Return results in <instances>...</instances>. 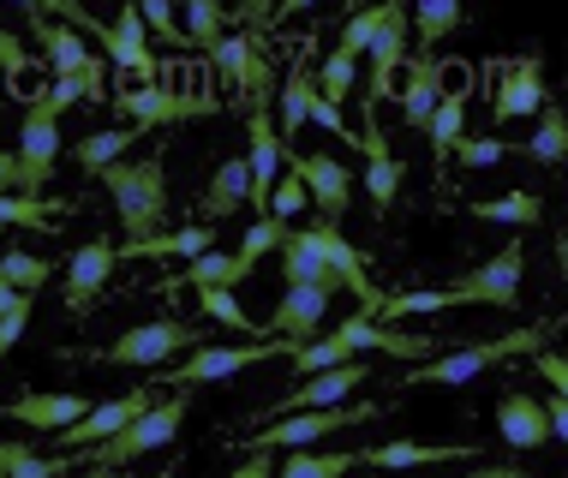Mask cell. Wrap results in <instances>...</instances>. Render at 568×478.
I'll return each mask as SVG.
<instances>
[{
  "instance_id": "1",
  "label": "cell",
  "mask_w": 568,
  "mask_h": 478,
  "mask_svg": "<svg viewBox=\"0 0 568 478\" xmlns=\"http://www.w3.org/2000/svg\"><path fill=\"white\" fill-rule=\"evenodd\" d=\"M353 353H389V359L425 365V359H437V335H407V329H389V323L353 312L335 335H324V342H305V347L294 353V377L335 372V365L353 359Z\"/></svg>"
},
{
  "instance_id": "2",
  "label": "cell",
  "mask_w": 568,
  "mask_h": 478,
  "mask_svg": "<svg viewBox=\"0 0 568 478\" xmlns=\"http://www.w3.org/2000/svg\"><path fill=\"white\" fill-rule=\"evenodd\" d=\"M102 192L114 197L120 227H126V245L162 234V222H168V167H162V150H150L144 162L102 167Z\"/></svg>"
},
{
  "instance_id": "3",
  "label": "cell",
  "mask_w": 568,
  "mask_h": 478,
  "mask_svg": "<svg viewBox=\"0 0 568 478\" xmlns=\"http://www.w3.org/2000/svg\"><path fill=\"white\" fill-rule=\"evenodd\" d=\"M180 425H186V395H168V400H150L138 419L120 430V437L97 443V449H79L72 455V467H90V472H114V467H132V460H144L150 449H168V443L180 437Z\"/></svg>"
},
{
  "instance_id": "4",
  "label": "cell",
  "mask_w": 568,
  "mask_h": 478,
  "mask_svg": "<svg viewBox=\"0 0 568 478\" xmlns=\"http://www.w3.org/2000/svg\"><path fill=\"white\" fill-rule=\"evenodd\" d=\"M539 342H545V329H509V335H490V342H473V347H460V353H437V359L413 365V372H407L402 383H443V389H455V383H473V377L497 372V365L520 359V353H539Z\"/></svg>"
},
{
  "instance_id": "5",
  "label": "cell",
  "mask_w": 568,
  "mask_h": 478,
  "mask_svg": "<svg viewBox=\"0 0 568 478\" xmlns=\"http://www.w3.org/2000/svg\"><path fill=\"white\" fill-rule=\"evenodd\" d=\"M19 197H49L42 186L54 180V162H60V108L49 102V90L24 102V120H19Z\"/></svg>"
},
{
  "instance_id": "6",
  "label": "cell",
  "mask_w": 568,
  "mask_h": 478,
  "mask_svg": "<svg viewBox=\"0 0 568 478\" xmlns=\"http://www.w3.org/2000/svg\"><path fill=\"white\" fill-rule=\"evenodd\" d=\"M197 342H204V335H197L192 323L156 317V323H138V329L114 335V342L97 347L90 359H102V365H138V372H162L174 353H197Z\"/></svg>"
},
{
  "instance_id": "7",
  "label": "cell",
  "mask_w": 568,
  "mask_h": 478,
  "mask_svg": "<svg viewBox=\"0 0 568 478\" xmlns=\"http://www.w3.org/2000/svg\"><path fill=\"white\" fill-rule=\"evenodd\" d=\"M54 19L90 30V37H97V49L109 54V60H120V67L138 72L144 84H156V54H150V37H144V19H138V7H126L114 24H102V19H90V12L67 7V0H54Z\"/></svg>"
},
{
  "instance_id": "8",
  "label": "cell",
  "mask_w": 568,
  "mask_h": 478,
  "mask_svg": "<svg viewBox=\"0 0 568 478\" xmlns=\"http://www.w3.org/2000/svg\"><path fill=\"white\" fill-rule=\"evenodd\" d=\"M377 407L372 400H347V407H324V413H287V419H270V430H252L245 449H312L317 437L329 430H347V425H372Z\"/></svg>"
},
{
  "instance_id": "9",
  "label": "cell",
  "mask_w": 568,
  "mask_h": 478,
  "mask_svg": "<svg viewBox=\"0 0 568 478\" xmlns=\"http://www.w3.org/2000/svg\"><path fill=\"white\" fill-rule=\"evenodd\" d=\"M300 342H245V347H197L186 365L162 372V383L174 389H197V383H216V377H234L245 365H270V359H294Z\"/></svg>"
},
{
  "instance_id": "10",
  "label": "cell",
  "mask_w": 568,
  "mask_h": 478,
  "mask_svg": "<svg viewBox=\"0 0 568 478\" xmlns=\"http://www.w3.org/2000/svg\"><path fill=\"white\" fill-rule=\"evenodd\" d=\"M120 114H126V126L144 138L156 126H180V120L192 114H216V96H180V90H162V84H138V90H120V96H109Z\"/></svg>"
},
{
  "instance_id": "11",
  "label": "cell",
  "mask_w": 568,
  "mask_h": 478,
  "mask_svg": "<svg viewBox=\"0 0 568 478\" xmlns=\"http://www.w3.org/2000/svg\"><path fill=\"white\" fill-rule=\"evenodd\" d=\"M449 293L460 305H497V312H515V305H520V240H509L490 264L455 275Z\"/></svg>"
},
{
  "instance_id": "12",
  "label": "cell",
  "mask_w": 568,
  "mask_h": 478,
  "mask_svg": "<svg viewBox=\"0 0 568 478\" xmlns=\"http://www.w3.org/2000/svg\"><path fill=\"white\" fill-rule=\"evenodd\" d=\"M407 7H389V24L377 30V42L365 54H372V79H365V126H377V102L395 96V79H402L407 67Z\"/></svg>"
},
{
  "instance_id": "13",
  "label": "cell",
  "mask_w": 568,
  "mask_h": 478,
  "mask_svg": "<svg viewBox=\"0 0 568 478\" xmlns=\"http://www.w3.org/2000/svg\"><path fill=\"white\" fill-rule=\"evenodd\" d=\"M359 383H372V365H359V359H347V365H335V372H317V377H305L300 389H287L275 407L264 413V419H287V413H324V407H347V395L359 389Z\"/></svg>"
},
{
  "instance_id": "14",
  "label": "cell",
  "mask_w": 568,
  "mask_h": 478,
  "mask_svg": "<svg viewBox=\"0 0 568 478\" xmlns=\"http://www.w3.org/2000/svg\"><path fill=\"white\" fill-rule=\"evenodd\" d=\"M305 240H312V245H317V257H324V264L335 269L342 293H353V299H359V312H365V317H377L383 287H372V275H365V257L342 240V227H335V222H312V227H305Z\"/></svg>"
},
{
  "instance_id": "15",
  "label": "cell",
  "mask_w": 568,
  "mask_h": 478,
  "mask_svg": "<svg viewBox=\"0 0 568 478\" xmlns=\"http://www.w3.org/2000/svg\"><path fill=\"white\" fill-rule=\"evenodd\" d=\"M245 167H252L245 204L270 210V192H275V180H282V167H287V144L275 138V120L264 114V108H252V120H245Z\"/></svg>"
},
{
  "instance_id": "16",
  "label": "cell",
  "mask_w": 568,
  "mask_h": 478,
  "mask_svg": "<svg viewBox=\"0 0 568 478\" xmlns=\"http://www.w3.org/2000/svg\"><path fill=\"white\" fill-rule=\"evenodd\" d=\"M287 174H294L300 186H305V197L324 210V222L342 227L347 197H353V180H347L342 162H335V156H300V150H287Z\"/></svg>"
},
{
  "instance_id": "17",
  "label": "cell",
  "mask_w": 568,
  "mask_h": 478,
  "mask_svg": "<svg viewBox=\"0 0 568 478\" xmlns=\"http://www.w3.org/2000/svg\"><path fill=\"white\" fill-rule=\"evenodd\" d=\"M114 245L109 240H84L79 252H72V264H67V287H60V299H67V312L72 317H84L90 305L102 299V287H109V275H114Z\"/></svg>"
},
{
  "instance_id": "18",
  "label": "cell",
  "mask_w": 568,
  "mask_h": 478,
  "mask_svg": "<svg viewBox=\"0 0 568 478\" xmlns=\"http://www.w3.org/2000/svg\"><path fill=\"white\" fill-rule=\"evenodd\" d=\"M545 102H550V96H545L539 54L503 60V79H497V96H490V114H497V120H532Z\"/></svg>"
},
{
  "instance_id": "19",
  "label": "cell",
  "mask_w": 568,
  "mask_h": 478,
  "mask_svg": "<svg viewBox=\"0 0 568 478\" xmlns=\"http://www.w3.org/2000/svg\"><path fill=\"white\" fill-rule=\"evenodd\" d=\"M144 407H150V389H132V395H120V400H102V407H90L79 425L60 430L54 443H60V449H72V455H79V449H97V443L120 437V430H126Z\"/></svg>"
},
{
  "instance_id": "20",
  "label": "cell",
  "mask_w": 568,
  "mask_h": 478,
  "mask_svg": "<svg viewBox=\"0 0 568 478\" xmlns=\"http://www.w3.org/2000/svg\"><path fill=\"white\" fill-rule=\"evenodd\" d=\"M210 60L227 72V84L245 96V108H264L270 102V90H275V79H270V67H264V49H257L252 37H222L216 49H210Z\"/></svg>"
},
{
  "instance_id": "21",
  "label": "cell",
  "mask_w": 568,
  "mask_h": 478,
  "mask_svg": "<svg viewBox=\"0 0 568 478\" xmlns=\"http://www.w3.org/2000/svg\"><path fill=\"white\" fill-rule=\"evenodd\" d=\"M324 312H329V293L324 287H287L282 293V305L270 312V323L257 335H275V342H312L317 335V323H324Z\"/></svg>"
},
{
  "instance_id": "22",
  "label": "cell",
  "mask_w": 568,
  "mask_h": 478,
  "mask_svg": "<svg viewBox=\"0 0 568 478\" xmlns=\"http://www.w3.org/2000/svg\"><path fill=\"white\" fill-rule=\"evenodd\" d=\"M0 413H7L12 425H24V430H49V437H60L67 425H79L90 413V400L84 395H19Z\"/></svg>"
},
{
  "instance_id": "23",
  "label": "cell",
  "mask_w": 568,
  "mask_h": 478,
  "mask_svg": "<svg viewBox=\"0 0 568 478\" xmlns=\"http://www.w3.org/2000/svg\"><path fill=\"white\" fill-rule=\"evenodd\" d=\"M359 455V467H377V472H407V467H443V460H473V449H460V443H437V449H425V443H372V449H353Z\"/></svg>"
},
{
  "instance_id": "24",
  "label": "cell",
  "mask_w": 568,
  "mask_h": 478,
  "mask_svg": "<svg viewBox=\"0 0 568 478\" xmlns=\"http://www.w3.org/2000/svg\"><path fill=\"white\" fill-rule=\"evenodd\" d=\"M216 252V227L210 222H192V227H162L150 240H132V245H114V257H204Z\"/></svg>"
},
{
  "instance_id": "25",
  "label": "cell",
  "mask_w": 568,
  "mask_h": 478,
  "mask_svg": "<svg viewBox=\"0 0 568 478\" xmlns=\"http://www.w3.org/2000/svg\"><path fill=\"white\" fill-rule=\"evenodd\" d=\"M437 102H443V67H437V54H419V49H407L402 120H407V126H425V120L437 114Z\"/></svg>"
},
{
  "instance_id": "26",
  "label": "cell",
  "mask_w": 568,
  "mask_h": 478,
  "mask_svg": "<svg viewBox=\"0 0 568 478\" xmlns=\"http://www.w3.org/2000/svg\"><path fill=\"white\" fill-rule=\"evenodd\" d=\"M497 430H503V443H509V449H545V443H550L545 407L527 389H509V395L497 400Z\"/></svg>"
},
{
  "instance_id": "27",
  "label": "cell",
  "mask_w": 568,
  "mask_h": 478,
  "mask_svg": "<svg viewBox=\"0 0 568 478\" xmlns=\"http://www.w3.org/2000/svg\"><path fill=\"white\" fill-rule=\"evenodd\" d=\"M30 30H37V42L49 49V67H54V79H79V72L97 67V49H90L84 37H72L67 24H49L42 12H30Z\"/></svg>"
},
{
  "instance_id": "28",
  "label": "cell",
  "mask_w": 568,
  "mask_h": 478,
  "mask_svg": "<svg viewBox=\"0 0 568 478\" xmlns=\"http://www.w3.org/2000/svg\"><path fill=\"white\" fill-rule=\"evenodd\" d=\"M359 150H365V192H372V204H377L383 215H389V204L402 197V174H407V167L389 156V144H383L377 126L359 132Z\"/></svg>"
},
{
  "instance_id": "29",
  "label": "cell",
  "mask_w": 568,
  "mask_h": 478,
  "mask_svg": "<svg viewBox=\"0 0 568 478\" xmlns=\"http://www.w3.org/2000/svg\"><path fill=\"white\" fill-rule=\"evenodd\" d=\"M245 192H252V167H245V156H227L216 174H210V186H204V222L216 227L222 215H234L245 204Z\"/></svg>"
},
{
  "instance_id": "30",
  "label": "cell",
  "mask_w": 568,
  "mask_h": 478,
  "mask_svg": "<svg viewBox=\"0 0 568 478\" xmlns=\"http://www.w3.org/2000/svg\"><path fill=\"white\" fill-rule=\"evenodd\" d=\"M312 96H317V84H312V72H305V60L294 54V72H287V84H282V114H275V138L282 144H294L300 126H305V114H312Z\"/></svg>"
},
{
  "instance_id": "31",
  "label": "cell",
  "mask_w": 568,
  "mask_h": 478,
  "mask_svg": "<svg viewBox=\"0 0 568 478\" xmlns=\"http://www.w3.org/2000/svg\"><path fill=\"white\" fill-rule=\"evenodd\" d=\"M245 282V269L234 264V252H204V257H192V264H186V275H174V282H162L168 293H174V287H192V293H204V287H227V293H234Z\"/></svg>"
},
{
  "instance_id": "32",
  "label": "cell",
  "mask_w": 568,
  "mask_h": 478,
  "mask_svg": "<svg viewBox=\"0 0 568 478\" xmlns=\"http://www.w3.org/2000/svg\"><path fill=\"white\" fill-rule=\"evenodd\" d=\"M467 215H479V222H503V227H539V192H503V197H479V204H467Z\"/></svg>"
},
{
  "instance_id": "33",
  "label": "cell",
  "mask_w": 568,
  "mask_h": 478,
  "mask_svg": "<svg viewBox=\"0 0 568 478\" xmlns=\"http://www.w3.org/2000/svg\"><path fill=\"white\" fill-rule=\"evenodd\" d=\"M455 293L449 287H419V293H383V305H377V323H402V317H425V312H455Z\"/></svg>"
},
{
  "instance_id": "34",
  "label": "cell",
  "mask_w": 568,
  "mask_h": 478,
  "mask_svg": "<svg viewBox=\"0 0 568 478\" xmlns=\"http://www.w3.org/2000/svg\"><path fill=\"white\" fill-rule=\"evenodd\" d=\"M359 467V455H312V449H287V460H275V478H347Z\"/></svg>"
},
{
  "instance_id": "35",
  "label": "cell",
  "mask_w": 568,
  "mask_h": 478,
  "mask_svg": "<svg viewBox=\"0 0 568 478\" xmlns=\"http://www.w3.org/2000/svg\"><path fill=\"white\" fill-rule=\"evenodd\" d=\"M132 144H138V132H132V126H109V132H90V138H79V150H72V156H79L84 174H102V167H114V162L126 156Z\"/></svg>"
},
{
  "instance_id": "36",
  "label": "cell",
  "mask_w": 568,
  "mask_h": 478,
  "mask_svg": "<svg viewBox=\"0 0 568 478\" xmlns=\"http://www.w3.org/2000/svg\"><path fill=\"white\" fill-rule=\"evenodd\" d=\"M425 132H432L437 156H449L460 138H467V90H443V102H437V114L425 120Z\"/></svg>"
},
{
  "instance_id": "37",
  "label": "cell",
  "mask_w": 568,
  "mask_h": 478,
  "mask_svg": "<svg viewBox=\"0 0 568 478\" xmlns=\"http://www.w3.org/2000/svg\"><path fill=\"white\" fill-rule=\"evenodd\" d=\"M287 234H294V227H287V222H275V215H257V222L245 227V245L234 252V264H240L245 275H252V269L264 264L270 252H282V240H287Z\"/></svg>"
},
{
  "instance_id": "38",
  "label": "cell",
  "mask_w": 568,
  "mask_h": 478,
  "mask_svg": "<svg viewBox=\"0 0 568 478\" xmlns=\"http://www.w3.org/2000/svg\"><path fill=\"white\" fill-rule=\"evenodd\" d=\"M67 204H49V197H19V192H0V234L7 227H54V215Z\"/></svg>"
},
{
  "instance_id": "39",
  "label": "cell",
  "mask_w": 568,
  "mask_h": 478,
  "mask_svg": "<svg viewBox=\"0 0 568 478\" xmlns=\"http://www.w3.org/2000/svg\"><path fill=\"white\" fill-rule=\"evenodd\" d=\"M0 275H7L12 293H30V299H37V287L54 275V264H49V257H37V252H19V245H7V257H0Z\"/></svg>"
},
{
  "instance_id": "40",
  "label": "cell",
  "mask_w": 568,
  "mask_h": 478,
  "mask_svg": "<svg viewBox=\"0 0 568 478\" xmlns=\"http://www.w3.org/2000/svg\"><path fill=\"white\" fill-rule=\"evenodd\" d=\"M0 467H7V478H67L72 460H42L24 443H0Z\"/></svg>"
},
{
  "instance_id": "41",
  "label": "cell",
  "mask_w": 568,
  "mask_h": 478,
  "mask_svg": "<svg viewBox=\"0 0 568 478\" xmlns=\"http://www.w3.org/2000/svg\"><path fill=\"white\" fill-rule=\"evenodd\" d=\"M539 114H545V120H539V132H532L527 156H532V162H545V167H557V162H562V150H568V120H562V108H550V102L539 108Z\"/></svg>"
},
{
  "instance_id": "42",
  "label": "cell",
  "mask_w": 568,
  "mask_h": 478,
  "mask_svg": "<svg viewBox=\"0 0 568 478\" xmlns=\"http://www.w3.org/2000/svg\"><path fill=\"white\" fill-rule=\"evenodd\" d=\"M197 312H204L210 323H222V329H234V335H257V323L245 317V305L227 287H204L197 293Z\"/></svg>"
},
{
  "instance_id": "43",
  "label": "cell",
  "mask_w": 568,
  "mask_h": 478,
  "mask_svg": "<svg viewBox=\"0 0 568 478\" xmlns=\"http://www.w3.org/2000/svg\"><path fill=\"white\" fill-rule=\"evenodd\" d=\"M222 30H227V12L216 7V0H192V7H186V42H192V49H216V42H222Z\"/></svg>"
},
{
  "instance_id": "44",
  "label": "cell",
  "mask_w": 568,
  "mask_h": 478,
  "mask_svg": "<svg viewBox=\"0 0 568 478\" xmlns=\"http://www.w3.org/2000/svg\"><path fill=\"white\" fill-rule=\"evenodd\" d=\"M383 24H389V7H372V12H359V19H347L342 49H335V54H342V60H359V54L377 42V30H383Z\"/></svg>"
},
{
  "instance_id": "45",
  "label": "cell",
  "mask_w": 568,
  "mask_h": 478,
  "mask_svg": "<svg viewBox=\"0 0 568 478\" xmlns=\"http://www.w3.org/2000/svg\"><path fill=\"white\" fill-rule=\"evenodd\" d=\"M413 24H419V54H425L437 37H449V30L460 24V7L455 0H425V7L413 12Z\"/></svg>"
},
{
  "instance_id": "46",
  "label": "cell",
  "mask_w": 568,
  "mask_h": 478,
  "mask_svg": "<svg viewBox=\"0 0 568 478\" xmlns=\"http://www.w3.org/2000/svg\"><path fill=\"white\" fill-rule=\"evenodd\" d=\"M353 79H359V60H342V54H329V60H324V72H317L312 84H317V96H324V102L335 108V102H342L347 90H353Z\"/></svg>"
},
{
  "instance_id": "47",
  "label": "cell",
  "mask_w": 568,
  "mask_h": 478,
  "mask_svg": "<svg viewBox=\"0 0 568 478\" xmlns=\"http://www.w3.org/2000/svg\"><path fill=\"white\" fill-rule=\"evenodd\" d=\"M449 156H455L460 167H490V162H503V156H509V144H503V138H460V144L449 150Z\"/></svg>"
},
{
  "instance_id": "48",
  "label": "cell",
  "mask_w": 568,
  "mask_h": 478,
  "mask_svg": "<svg viewBox=\"0 0 568 478\" xmlns=\"http://www.w3.org/2000/svg\"><path fill=\"white\" fill-rule=\"evenodd\" d=\"M138 19H144L150 30H156V37H168V42H186V37H180L174 7H162V0H144V7H138Z\"/></svg>"
},
{
  "instance_id": "49",
  "label": "cell",
  "mask_w": 568,
  "mask_h": 478,
  "mask_svg": "<svg viewBox=\"0 0 568 478\" xmlns=\"http://www.w3.org/2000/svg\"><path fill=\"white\" fill-rule=\"evenodd\" d=\"M24 67H30V54L19 49V37H12V30H0V72H7V79H19Z\"/></svg>"
},
{
  "instance_id": "50",
  "label": "cell",
  "mask_w": 568,
  "mask_h": 478,
  "mask_svg": "<svg viewBox=\"0 0 568 478\" xmlns=\"http://www.w3.org/2000/svg\"><path fill=\"white\" fill-rule=\"evenodd\" d=\"M227 478H275V455L270 449H252V455H245V467H234Z\"/></svg>"
},
{
  "instance_id": "51",
  "label": "cell",
  "mask_w": 568,
  "mask_h": 478,
  "mask_svg": "<svg viewBox=\"0 0 568 478\" xmlns=\"http://www.w3.org/2000/svg\"><path fill=\"white\" fill-rule=\"evenodd\" d=\"M539 377H545V383H550V389H557V395H562V377H568V365L557 359V353H545V359H539Z\"/></svg>"
},
{
  "instance_id": "52",
  "label": "cell",
  "mask_w": 568,
  "mask_h": 478,
  "mask_svg": "<svg viewBox=\"0 0 568 478\" xmlns=\"http://www.w3.org/2000/svg\"><path fill=\"white\" fill-rule=\"evenodd\" d=\"M467 478H532L527 467H515V460H509V467H473Z\"/></svg>"
},
{
  "instance_id": "53",
  "label": "cell",
  "mask_w": 568,
  "mask_h": 478,
  "mask_svg": "<svg viewBox=\"0 0 568 478\" xmlns=\"http://www.w3.org/2000/svg\"><path fill=\"white\" fill-rule=\"evenodd\" d=\"M19 186V162H12V150H0V192Z\"/></svg>"
},
{
  "instance_id": "54",
  "label": "cell",
  "mask_w": 568,
  "mask_h": 478,
  "mask_svg": "<svg viewBox=\"0 0 568 478\" xmlns=\"http://www.w3.org/2000/svg\"><path fill=\"white\" fill-rule=\"evenodd\" d=\"M12 305H19V293H12V287H7V275H0V317H7Z\"/></svg>"
},
{
  "instance_id": "55",
  "label": "cell",
  "mask_w": 568,
  "mask_h": 478,
  "mask_svg": "<svg viewBox=\"0 0 568 478\" xmlns=\"http://www.w3.org/2000/svg\"><path fill=\"white\" fill-rule=\"evenodd\" d=\"M0 478H7V467H0Z\"/></svg>"
},
{
  "instance_id": "56",
  "label": "cell",
  "mask_w": 568,
  "mask_h": 478,
  "mask_svg": "<svg viewBox=\"0 0 568 478\" xmlns=\"http://www.w3.org/2000/svg\"><path fill=\"white\" fill-rule=\"evenodd\" d=\"M0 240H7V234H0Z\"/></svg>"
}]
</instances>
